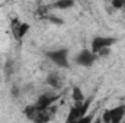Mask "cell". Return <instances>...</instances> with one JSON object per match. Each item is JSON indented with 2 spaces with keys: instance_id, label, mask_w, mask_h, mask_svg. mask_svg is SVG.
Listing matches in <instances>:
<instances>
[{
  "instance_id": "cell-7",
  "label": "cell",
  "mask_w": 125,
  "mask_h": 123,
  "mask_svg": "<svg viewBox=\"0 0 125 123\" xmlns=\"http://www.w3.org/2000/svg\"><path fill=\"white\" fill-rule=\"evenodd\" d=\"M29 31V25L28 23H21V26L18 28V31L15 32L13 35H15V38L18 39V41H21V39H23V36L28 33Z\"/></svg>"
},
{
  "instance_id": "cell-3",
  "label": "cell",
  "mask_w": 125,
  "mask_h": 123,
  "mask_svg": "<svg viewBox=\"0 0 125 123\" xmlns=\"http://www.w3.org/2000/svg\"><path fill=\"white\" fill-rule=\"evenodd\" d=\"M48 57L51 58V61H54L57 65L60 67H67V51L65 49H60V51H54V52H50Z\"/></svg>"
},
{
  "instance_id": "cell-11",
  "label": "cell",
  "mask_w": 125,
  "mask_h": 123,
  "mask_svg": "<svg viewBox=\"0 0 125 123\" xmlns=\"http://www.w3.org/2000/svg\"><path fill=\"white\" fill-rule=\"evenodd\" d=\"M19 26H21L19 19H12V32H13V33L18 31V28H19Z\"/></svg>"
},
{
  "instance_id": "cell-4",
  "label": "cell",
  "mask_w": 125,
  "mask_h": 123,
  "mask_svg": "<svg viewBox=\"0 0 125 123\" xmlns=\"http://www.w3.org/2000/svg\"><path fill=\"white\" fill-rule=\"evenodd\" d=\"M76 61H77V64H80V65L89 67V65H92L93 61H94V54L92 51H82V52L77 55Z\"/></svg>"
},
{
  "instance_id": "cell-2",
  "label": "cell",
  "mask_w": 125,
  "mask_h": 123,
  "mask_svg": "<svg viewBox=\"0 0 125 123\" xmlns=\"http://www.w3.org/2000/svg\"><path fill=\"white\" fill-rule=\"evenodd\" d=\"M55 98H57V96H52V94H42V96L38 98L36 104H35L36 110H48V107H51V104L54 103Z\"/></svg>"
},
{
  "instance_id": "cell-8",
  "label": "cell",
  "mask_w": 125,
  "mask_h": 123,
  "mask_svg": "<svg viewBox=\"0 0 125 123\" xmlns=\"http://www.w3.org/2000/svg\"><path fill=\"white\" fill-rule=\"evenodd\" d=\"M47 81H48V84H50L52 88H60V86H61V78H60L57 74H51Z\"/></svg>"
},
{
  "instance_id": "cell-10",
  "label": "cell",
  "mask_w": 125,
  "mask_h": 123,
  "mask_svg": "<svg viewBox=\"0 0 125 123\" xmlns=\"http://www.w3.org/2000/svg\"><path fill=\"white\" fill-rule=\"evenodd\" d=\"M111 3H112V7L115 9H124L125 6V0H112Z\"/></svg>"
},
{
  "instance_id": "cell-5",
  "label": "cell",
  "mask_w": 125,
  "mask_h": 123,
  "mask_svg": "<svg viewBox=\"0 0 125 123\" xmlns=\"http://www.w3.org/2000/svg\"><path fill=\"white\" fill-rule=\"evenodd\" d=\"M111 112V119H112V123H118L122 120L125 114V106H118L115 107L114 110H109Z\"/></svg>"
},
{
  "instance_id": "cell-9",
  "label": "cell",
  "mask_w": 125,
  "mask_h": 123,
  "mask_svg": "<svg viewBox=\"0 0 125 123\" xmlns=\"http://www.w3.org/2000/svg\"><path fill=\"white\" fill-rule=\"evenodd\" d=\"M73 0H57L55 3H54V6L57 7V9H68V7H71L73 6Z\"/></svg>"
},
{
  "instance_id": "cell-6",
  "label": "cell",
  "mask_w": 125,
  "mask_h": 123,
  "mask_svg": "<svg viewBox=\"0 0 125 123\" xmlns=\"http://www.w3.org/2000/svg\"><path fill=\"white\" fill-rule=\"evenodd\" d=\"M73 100H74V106H82L84 103V96L79 87L73 88Z\"/></svg>"
},
{
  "instance_id": "cell-1",
  "label": "cell",
  "mask_w": 125,
  "mask_h": 123,
  "mask_svg": "<svg viewBox=\"0 0 125 123\" xmlns=\"http://www.w3.org/2000/svg\"><path fill=\"white\" fill-rule=\"evenodd\" d=\"M114 42H115L114 38H103V36L94 38L93 42H92V52H93V54H97L100 49H103V48H109Z\"/></svg>"
}]
</instances>
